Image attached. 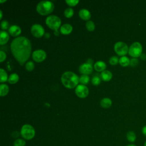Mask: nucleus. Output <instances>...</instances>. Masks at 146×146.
I'll use <instances>...</instances> for the list:
<instances>
[{"label":"nucleus","mask_w":146,"mask_h":146,"mask_svg":"<svg viewBox=\"0 0 146 146\" xmlns=\"http://www.w3.org/2000/svg\"><path fill=\"white\" fill-rule=\"evenodd\" d=\"M11 51L16 60L23 66L29 59L31 52V44L25 36H18L13 40L10 46Z\"/></svg>","instance_id":"1"},{"label":"nucleus","mask_w":146,"mask_h":146,"mask_svg":"<svg viewBox=\"0 0 146 146\" xmlns=\"http://www.w3.org/2000/svg\"><path fill=\"white\" fill-rule=\"evenodd\" d=\"M61 82L63 85L69 89L76 88L79 82V78L73 72L66 71L61 76Z\"/></svg>","instance_id":"2"},{"label":"nucleus","mask_w":146,"mask_h":146,"mask_svg":"<svg viewBox=\"0 0 146 146\" xmlns=\"http://www.w3.org/2000/svg\"><path fill=\"white\" fill-rule=\"evenodd\" d=\"M54 9V5L51 1H42L36 6V11L41 15H47L51 14Z\"/></svg>","instance_id":"3"},{"label":"nucleus","mask_w":146,"mask_h":146,"mask_svg":"<svg viewBox=\"0 0 146 146\" xmlns=\"http://www.w3.org/2000/svg\"><path fill=\"white\" fill-rule=\"evenodd\" d=\"M20 133L24 139L30 140L33 139L35 136V131L31 125L26 124L22 127Z\"/></svg>","instance_id":"4"},{"label":"nucleus","mask_w":146,"mask_h":146,"mask_svg":"<svg viewBox=\"0 0 146 146\" xmlns=\"http://www.w3.org/2000/svg\"><path fill=\"white\" fill-rule=\"evenodd\" d=\"M46 24L51 30L58 31L61 25V20L56 15H50L46 19Z\"/></svg>","instance_id":"5"},{"label":"nucleus","mask_w":146,"mask_h":146,"mask_svg":"<svg viewBox=\"0 0 146 146\" xmlns=\"http://www.w3.org/2000/svg\"><path fill=\"white\" fill-rule=\"evenodd\" d=\"M143 51V47L140 43L138 42H135L133 43L128 49V54L129 55L134 58H137L140 57L142 54Z\"/></svg>","instance_id":"6"},{"label":"nucleus","mask_w":146,"mask_h":146,"mask_svg":"<svg viewBox=\"0 0 146 146\" xmlns=\"http://www.w3.org/2000/svg\"><path fill=\"white\" fill-rule=\"evenodd\" d=\"M127 44L123 42H117L114 45L115 52L119 56H125L128 52Z\"/></svg>","instance_id":"7"},{"label":"nucleus","mask_w":146,"mask_h":146,"mask_svg":"<svg viewBox=\"0 0 146 146\" xmlns=\"http://www.w3.org/2000/svg\"><path fill=\"white\" fill-rule=\"evenodd\" d=\"M31 33L34 37L39 38L44 34V30L40 25L35 24L31 27Z\"/></svg>","instance_id":"8"},{"label":"nucleus","mask_w":146,"mask_h":146,"mask_svg":"<svg viewBox=\"0 0 146 146\" xmlns=\"http://www.w3.org/2000/svg\"><path fill=\"white\" fill-rule=\"evenodd\" d=\"M75 94L76 96L80 98H86L89 93L88 88L83 84H79L75 88Z\"/></svg>","instance_id":"9"},{"label":"nucleus","mask_w":146,"mask_h":146,"mask_svg":"<svg viewBox=\"0 0 146 146\" xmlns=\"http://www.w3.org/2000/svg\"><path fill=\"white\" fill-rule=\"evenodd\" d=\"M47 55L46 52L41 49L34 51L32 54V57L34 61L36 62H41L44 60L46 58Z\"/></svg>","instance_id":"10"},{"label":"nucleus","mask_w":146,"mask_h":146,"mask_svg":"<svg viewBox=\"0 0 146 146\" xmlns=\"http://www.w3.org/2000/svg\"><path fill=\"white\" fill-rule=\"evenodd\" d=\"M79 72L82 74V75H89L90 74L92 71L93 68L92 64H90L88 63H84L81 64L79 68Z\"/></svg>","instance_id":"11"},{"label":"nucleus","mask_w":146,"mask_h":146,"mask_svg":"<svg viewBox=\"0 0 146 146\" xmlns=\"http://www.w3.org/2000/svg\"><path fill=\"white\" fill-rule=\"evenodd\" d=\"M9 32L11 36H18L21 33V29L17 25H12L9 27Z\"/></svg>","instance_id":"12"},{"label":"nucleus","mask_w":146,"mask_h":146,"mask_svg":"<svg viewBox=\"0 0 146 146\" xmlns=\"http://www.w3.org/2000/svg\"><path fill=\"white\" fill-rule=\"evenodd\" d=\"M72 26L68 23H65L60 28V32L63 35L70 34L72 32Z\"/></svg>","instance_id":"13"},{"label":"nucleus","mask_w":146,"mask_h":146,"mask_svg":"<svg viewBox=\"0 0 146 146\" xmlns=\"http://www.w3.org/2000/svg\"><path fill=\"white\" fill-rule=\"evenodd\" d=\"M79 15L82 19L84 21H88L91 18V13L90 12L85 9H81L79 12Z\"/></svg>","instance_id":"14"},{"label":"nucleus","mask_w":146,"mask_h":146,"mask_svg":"<svg viewBox=\"0 0 146 146\" xmlns=\"http://www.w3.org/2000/svg\"><path fill=\"white\" fill-rule=\"evenodd\" d=\"M94 67L96 71L103 72L106 68V64L103 61H98L94 64Z\"/></svg>","instance_id":"15"},{"label":"nucleus","mask_w":146,"mask_h":146,"mask_svg":"<svg viewBox=\"0 0 146 146\" xmlns=\"http://www.w3.org/2000/svg\"><path fill=\"white\" fill-rule=\"evenodd\" d=\"M9 40V35L8 33L5 31H1L0 34V44L3 45L7 43Z\"/></svg>","instance_id":"16"},{"label":"nucleus","mask_w":146,"mask_h":146,"mask_svg":"<svg viewBox=\"0 0 146 146\" xmlns=\"http://www.w3.org/2000/svg\"><path fill=\"white\" fill-rule=\"evenodd\" d=\"M100 77L103 81L108 82L112 79V74L110 71L104 70L100 74Z\"/></svg>","instance_id":"17"},{"label":"nucleus","mask_w":146,"mask_h":146,"mask_svg":"<svg viewBox=\"0 0 146 146\" xmlns=\"http://www.w3.org/2000/svg\"><path fill=\"white\" fill-rule=\"evenodd\" d=\"M100 106L104 108H108L112 105V100L108 98H103L100 101Z\"/></svg>","instance_id":"18"},{"label":"nucleus","mask_w":146,"mask_h":146,"mask_svg":"<svg viewBox=\"0 0 146 146\" xmlns=\"http://www.w3.org/2000/svg\"><path fill=\"white\" fill-rule=\"evenodd\" d=\"M126 138L129 142L133 143L136 140V135L133 131H129L127 133Z\"/></svg>","instance_id":"19"},{"label":"nucleus","mask_w":146,"mask_h":146,"mask_svg":"<svg viewBox=\"0 0 146 146\" xmlns=\"http://www.w3.org/2000/svg\"><path fill=\"white\" fill-rule=\"evenodd\" d=\"M119 64L123 67H127L130 64V59L126 56H121L119 60Z\"/></svg>","instance_id":"20"},{"label":"nucleus","mask_w":146,"mask_h":146,"mask_svg":"<svg viewBox=\"0 0 146 146\" xmlns=\"http://www.w3.org/2000/svg\"><path fill=\"white\" fill-rule=\"evenodd\" d=\"M9 91L8 86L6 84H1L0 85V95L1 96H6Z\"/></svg>","instance_id":"21"},{"label":"nucleus","mask_w":146,"mask_h":146,"mask_svg":"<svg viewBox=\"0 0 146 146\" xmlns=\"http://www.w3.org/2000/svg\"><path fill=\"white\" fill-rule=\"evenodd\" d=\"M18 80H19V76L16 73L11 74L8 78V82L10 84H15L17 83Z\"/></svg>","instance_id":"22"},{"label":"nucleus","mask_w":146,"mask_h":146,"mask_svg":"<svg viewBox=\"0 0 146 146\" xmlns=\"http://www.w3.org/2000/svg\"><path fill=\"white\" fill-rule=\"evenodd\" d=\"M0 82L1 83H3L8 80L9 78L7 76V74L6 71L3 68L0 69Z\"/></svg>","instance_id":"23"},{"label":"nucleus","mask_w":146,"mask_h":146,"mask_svg":"<svg viewBox=\"0 0 146 146\" xmlns=\"http://www.w3.org/2000/svg\"><path fill=\"white\" fill-rule=\"evenodd\" d=\"M90 81V78L87 75H82L79 78V82L81 84L85 85L87 84Z\"/></svg>","instance_id":"24"},{"label":"nucleus","mask_w":146,"mask_h":146,"mask_svg":"<svg viewBox=\"0 0 146 146\" xmlns=\"http://www.w3.org/2000/svg\"><path fill=\"white\" fill-rule=\"evenodd\" d=\"M86 27L88 31H93L95 30V25L94 22H92L91 21H88L86 23Z\"/></svg>","instance_id":"25"},{"label":"nucleus","mask_w":146,"mask_h":146,"mask_svg":"<svg viewBox=\"0 0 146 146\" xmlns=\"http://www.w3.org/2000/svg\"><path fill=\"white\" fill-rule=\"evenodd\" d=\"M26 141L22 139H17L13 143V146H25Z\"/></svg>","instance_id":"26"},{"label":"nucleus","mask_w":146,"mask_h":146,"mask_svg":"<svg viewBox=\"0 0 146 146\" xmlns=\"http://www.w3.org/2000/svg\"><path fill=\"white\" fill-rule=\"evenodd\" d=\"M74 11L72 9L67 8L64 11V15L66 18H70L72 17V15H74Z\"/></svg>","instance_id":"27"},{"label":"nucleus","mask_w":146,"mask_h":146,"mask_svg":"<svg viewBox=\"0 0 146 146\" xmlns=\"http://www.w3.org/2000/svg\"><path fill=\"white\" fill-rule=\"evenodd\" d=\"M35 67V65H34V63L31 62V61H29L27 62L26 64H25V68L26 69L29 71H31L34 70Z\"/></svg>","instance_id":"28"},{"label":"nucleus","mask_w":146,"mask_h":146,"mask_svg":"<svg viewBox=\"0 0 146 146\" xmlns=\"http://www.w3.org/2000/svg\"><path fill=\"white\" fill-rule=\"evenodd\" d=\"M119 59H118V58L116 56H112L109 60V63L110 64L114 66V65H116L118 62H119Z\"/></svg>","instance_id":"29"},{"label":"nucleus","mask_w":146,"mask_h":146,"mask_svg":"<svg viewBox=\"0 0 146 146\" xmlns=\"http://www.w3.org/2000/svg\"><path fill=\"white\" fill-rule=\"evenodd\" d=\"M91 82L94 86H98L100 83V79L99 77H98L97 76H94L92 78Z\"/></svg>","instance_id":"30"},{"label":"nucleus","mask_w":146,"mask_h":146,"mask_svg":"<svg viewBox=\"0 0 146 146\" xmlns=\"http://www.w3.org/2000/svg\"><path fill=\"white\" fill-rule=\"evenodd\" d=\"M78 0H66V3L70 6H75L79 3Z\"/></svg>","instance_id":"31"},{"label":"nucleus","mask_w":146,"mask_h":146,"mask_svg":"<svg viewBox=\"0 0 146 146\" xmlns=\"http://www.w3.org/2000/svg\"><path fill=\"white\" fill-rule=\"evenodd\" d=\"M9 22L7 21H3L1 22V29L2 30H6L8 29L9 27Z\"/></svg>","instance_id":"32"},{"label":"nucleus","mask_w":146,"mask_h":146,"mask_svg":"<svg viewBox=\"0 0 146 146\" xmlns=\"http://www.w3.org/2000/svg\"><path fill=\"white\" fill-rule=\"evenodd\" d=\"M139 63V61L137 59V58H132L131 60H130V66H132V67H135Z\"/></svg>","instance_id":"33"},{"label":"nucleus","mask_w":146,"mask_h":146,"mask_svg":"<svg viewBox=\"0 0 146 146\" xmlns=\"http://www.w3.org/2000/svg\"><path fill=\"white\" fill-rule=\"evenodd\" d=\"M6 53L3 51H0V62H3L6 59Z\"/></svg>","instance_id":"34"},{"label":"nucleus","mask_w":146,"mask_h":146,"mask_svg":"<svg viewBox=\"0 0 146 146\" xmlns=\"http://www.w3.org/2000/svg\"><path fill=\"white\" fill-rule=\"evenodd\" d=\"M142 133L146 137V125H144L141 129Z\"/></svg>","instance_id":"35"},{"label":"nucleus","mask_w":146,"mask_h":146,"mask_svg":"<svg viewBox=\"0 0 146 146\" xmlns=\"http://www.w3.org/2000/svg\"><path fill=\"white\" fill-rule=\"evenodd\" d=\"M140 58L141 60H146V54H144V53H142V54L140 55Z\"/></svg>","instance_id":"36"},{"label":"nucleus","mask_w":146,"mask_h":146,"mask_svg":"<svg viewBox=\"0 0 146 146\" xmlns=\"http://www.w3.org/2000/svg\"><path fill=\"white\" fill-rule=\"evenodd\" d=\"M87 63H89V64H92V63H93V60H92V59H89L88 60V61H87Z\"/></svg>","instance_id":"37"},{"label":"nucleus","mask_w":146,"mask_h":146,"mask_svg":"<svg viewBox=\"0 0 146 146\" xmlns=\"http://www.w3.org/2000/svg\"><path fill=\"white\" fill-rule=\"evenodd\" d=\"M3 14H2V11H1V10H0V15H1V17H0V19H2V15Z\"/></svg>","instance_id":"38"},{"label":"nucleus","mask_w":146,"mask_h":146,"mask_svg":"<svg viewBox=\"0 0 146 146\" xmlns=\"http://www.w3.org/2000/svg\"><path fill=\"white\" fill-rule=\"evenodd\" d=\"M126 146H136V145L133 144H128V145H127Z\"/></svg>","instance_id":"39"},{"label":"nucleus","mask_w":146,"mask_h":146,"mask_svg":"<svg viewBox=\"0 0 146 146\" xmlns=\"http://www.w3.org/2000/svg\"><path fill=\"white\" fill-rule=\"evenodd\" d=\"M6 2V0H3V1L0 0V3H3V2Z\"/></svg>","instance_id":"40"},{"label":"nucleus","mask_w":146,"mask_h":146,"mask_svg":"<svg viewBox=\"0 0 146 146\" xmlns=\"http://www.w3.org/2000/svg\"><path fill=\"white\" fill-rule=\"evenodd\" d=\"M144 146H146V140L145 141V142L144 143Z\"/></svg>","instance_id":"41"}]
</instances>
